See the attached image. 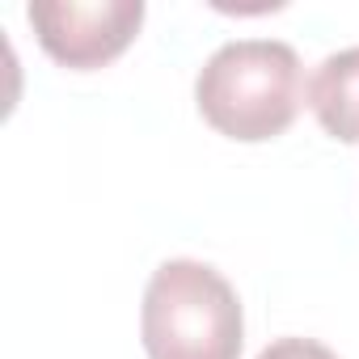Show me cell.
<instances>
[{"label":"cell","mask_w":359,"mask_h":359,"mask_svg":"<svg viewBox=\"0 0 359 359\" xmlns=\"http://www.w3.org/2000/svg\"><path fill=\"white\" fill-rule=\"evenodd\" d=\"M195 102L199 114L229 140H275L300 114V55L279 39L224 43L199 68Z\"/></svg>","instance_id":"obj_1"},{"label":"cell","mask_w":359,"mask_h":359,"mask_svg":"<svg viewBox=\"0 0 359 359\" xmlns=\"http://www.w3.org/2000/svg\"><path fill=\"white\" fill-rule=\"evenodd\" d=\"M140 338L148 359H241V300L216 266L169 258L144 287Z\"/></svg>","instance_id":"obj_2"},{"label":"cell","mask_w":359,"mask_h":359,"mask_svg":"<svg viewBox=\"0 0 359 359\" xmlns=\"http://www.w3.org/2000/svg\"><path fill=\"white\" fill-rule=\"evenodd\" d=\"M26 18L55 64L89 72L131 47L144 22V0H34Z\"/></svg>","instance_id":"obj_3"},{"label":"cell","mask_w":359,"mask_h":359,"mask_svg":"<svg viewBox=\"0 0 359 359\" xmlns=\"http://www.w3.org/2000/svg\"><path fill=\"white\" fill-rule=\"evenodd\" d=\"M309 106L334 140L359 144V47L334 51L317 64L309 81Z\"/></svg>","instance_id":"obj_4"},{"label":"cell","mask_w":359,"mask_h":359,"mask_svg":"<svg viewBox=\"0 0 359 359\" xmlns=\"http://www.w3.org/2000/svg\"><path fill=\"white\" fill-rule=\"evenodd\" d=\"M258 359H338L325 342H317V338H275L271 346H262L258 351Z\"/></svg>","instance_id":"obj_5"}]
</instances>
